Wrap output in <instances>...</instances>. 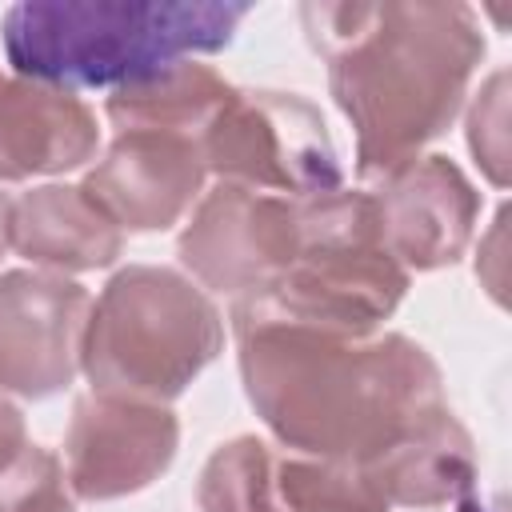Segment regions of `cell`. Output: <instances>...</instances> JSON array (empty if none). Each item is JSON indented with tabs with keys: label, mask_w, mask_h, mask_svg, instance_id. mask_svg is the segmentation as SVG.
Masks as SVG:
<instances>
[{
	"label": "cell",
	"mask_w": 512,
	"mask_h": 512,
	"mask_svg": "<svg viewBox=\"0 0 512 512\" xmlns=\"http://www.w3.org/2000/svg\"><path fill=\"white\" fill-rule=\"evenodd\" d=\"M300 24L356 132L364 184H380L448 132L484 60L480 16L460 0H312L300 4Z\"/></svg>",
	"instance_id": "cell-1"
},
{
	"label": "cell",
	"mask_w": 512,
	"mask_h": 512,
	"mask_svg": "<svg viewBox=\"0 0 512 512\" xmlns=\"http://www.w3.org/2000/svg\"><path fill=\"white\" fill-rule=\"evenodd\" d=\"M232 328L248 404L300 456L364 464L444 404L440 364L400 332L348 340L252 316Z\"/></svg>",
	"instance_id": "cell-2"
},
{
	"label": "cell",
	"mask_w": 512,
	"mask_h": 512,
	"mask_svg": "<svg viewBox=\"0 0 512 512\" xmlns=\"http://www.w3.org/2000/svg\"><path fill=\"white\" fill-rule=\"evenodd\" d=\"M248 4L224 0H20L0 20L16 76L76 88H124L232 44Z\"/></svg>",
	"instance_id": "cell-3"
},
{
	"label": "cell",
	"mask_w": 512,
	"mask_h": 512,
	"mask_svg": "<svg viewBox=\"0 0 512 512\" xmlns=\"http://www.w3.org/2000/svg\"><path fill=\"white\" fill-rule=\"evenodd\" d=\"M220 352L224 320L196 280L164 264H128L88 312L80 372L100 396L168 404Z\"/></svg>",
	"instance_id": "cell-4"
},
{
	"label": "cell",
	"mask_w": 512,
	"mask_h": 512,
	"mask_svg": "<svg viewBox=\"0 0 512 512\" xmlns=\"http://www.w3.org/2000/svg\"><path fill=\"white\" fill-rule=\"evenodd\" d=\"M404 292L408 272L380 240L372 192L332 188L304 196V248L296 264L264 292L240 296L232 316L364 340L400 308Z\"/></svg>",
	"instance_id": "cell-5"
},
{
	"label": "cell",
	"mask_w": 512,
	"mask_h": 512,
	"mask_svg": "<svg viewBox=\"0 0 512 512\" xmlns=\"http://www.w3.org/2000/svg\"><path fill=\"white\" fill-rule=\"evenodd\" d=\"M200 156L220 184H240L252 192L304 200L344 188L328 124L300 92L236 88V96L204 128Z\"/></svg>",
	"instance_id": "cell-6"
},
{
	"label": "cell",
	"mask_w": 512,
	"mask_h": 512,
	"mask_svg": "<svg viewBox=\"0 0 512 512\" xmlns=\"http://www.w3.org/2000/svg\"><path fill=\"white\" fill-rule=\"evenodd\" d=\"M304 248V200L216 184L176 240L180 264L212 292L252 296L280 280Z\"/></svg>",
	"instance_id": "cell-7"
},
{
	"label": "cell",
	"mask_w": 512,
	"mask_h": 512,
	"mask_svg": "<svg viewBox=\"0 0 512 512\" xmlns=\"http://www.w3.org/2000/svg\"><path fill=\"white\" fill-rule=\"evenodd\" d=\"M92 296L60 272H0V392L48 400L80 372Z\"/></svg>",
	"instance_id": "cell-8"
},
{
	"label": "cell",
	"mask_w": 512,
	"mask_h": 512,
	"mask_svg": "<svg viewBox=\"0 0 512 512\" xmlns=\"http://www.w3.org/2000/svg\"><path fill=\"white\" fill-rule=\"evenodd\" d=\"M180 448V420L168 404L88 392L72 408L64 472L76 500H120L168 472Z\"/></svg>",
	"instance_id": "cell-9"
},
{
	"label": "cell",
	"mask_w": 512,
	"mask_h": 512,
	"mask_svg": "<svg viewBox=\"0 0 512 512\" xmlns=\"http://www.w3.org/2000/svg\"><path fill=\"white\" fill-rule=\"evenodd\" d=\"M380 240L404 272H436L464 256L480 220V192L456 160L424 152L368 188Z\"/></svg>",
	"instance_id": "cell-10"
},
{
	"label": "cell",
	"mask_w": 512,
	"mask_h": 512,
	"mask_svg": "<svg viewBox=\"0 0 512 512\" xmlns=\"http://www.w3.org/2000/svg\"><path fill=\"white\" fill-rule=\"evenodd\" d=\"M204 176L208 168L196 136L116 132L80 188L112 216L120 232H164L192 208Z\"/></svg>",
	"instance_id": "cell-11"
},
{
	"label": "cell",
	"mask_w": 512,
	"mask_h": 512,
	"mask_svg": "<svg viewBox=\"0 0 512 512\" xmlns=\"http://www.w3.org/2000/svg\"><path fill=\"white\" fill-rule=\"evenodd\" d=\"M96 148V112L76 92L0 72V180L72 172Z\"/></svg>",
	"instance_id": "cell-12"
},
{
	"label": "cell",
	"mask_w": 512,
	"mask_h": 512,
	"mask_svg": "<svg viewBox=\"0 0 512 512\" xmlns=\"http://www.w3.org/2000/svg\"><path fill=\"white\" fill-rule=\"evenodd\" d=\"M360 468L388 500V508H444L472 496L476 444L468 428L452 416V408L436 404Z\"/></svg>",
	"instance_id": "cell-13"
},
{
	"label": "cell",
	"mask_w": 512,
	"mask_h": 512,
	"mask_svg": "<svg viewBox=\"0 0 512 512\" xmlns=\"http://www.w3.org/2000/svg\"><path fill=\"white\" fill-rule=\"evenodd\" d=\"M12 248L48 272H96L108 268L124 232L80 184H40L16 200Z\"/></svg>",
	"instance_id": "cell-14"
},
{
	"label": "cell",
	"mask_w": 512,
	"mask_h": 512,
	"mask_svg": "<svg viewBox=\"0 0 512 512\" xmlns=\"http://www.w3.org/2000/svg\"><path fill=\"white\" fill-rule=\"evenodd\" d=\"M232 96L236 88L216 68L180 60L156 76L112 88L104 112L116 132H180L200 140Z\"/></svg>",
	"instance_id": "cell-15"
},
{
	"label": "cell",
	"mask_w": 512,
	"mask_h": 512,
	"mask_svg": "<svg viewBox=\"0 0 512 512\" xmlns=\"http://www.w3.org/2000/svg\"><path fill=\"white\" fill-rule=\"evenodd\" d=\"M200 512H284L276 496V452L256 436L220 444L200 468Z\"/></svg>",
	"instance_id": "cell-16"
},
{
	"label": "cell",
	"mask_w": 512,
	"mask_h": 512,
	"mask_svg": "<svg viewBox=\"0 0 512 512\" xmlns=\"http://www.w3.org/2000/svg\"><path fill=\"white\" fill-rule=\"evenodd\" d=\"M276 496L284 512H392L368 472L352 460H276Z\"/></svg>",
	"instance_id": "cell-17"
},
{
	"label": "cell",
	"mask_w": 512,
	"mask_h": 512,
	"mask_svg": "<svg viewBox=\"0 0 512 512\" xmlns=\"http://www.w3.org/2000/svg\"><path fill=\"white\" fill-rule=\"evenodd\" d=\"M0 512H76L64 464L48 448L28 444L0 472Z\"/></svg>",
	"instance_id": "cell-18"
},
{
	"label": "cell",
	"mask_w": 512,
	"mask_h": 512,
	"mask_svg": "<svg viewBox=\"0 0 512 512\" xmlns=\"http://www.w3.org/2000/svg\"><path fill=\"white\" fill-rule=\"evenodd\" d=\"M468 148L484 176L504 188L508 184V72H492L468 108Z\"/></svg>",
	"instance_id": "cell-19"
},
{
	"label": "cell",
	"mask_w": 512,
	"mask_h": 512,
	"mask_svg": "<svg viewBox=\"0 0 512 512\" xmlns=\"http://www.w3.org/2000/svg\"><path fill=\"white\" fill-rule=\"evenodd\" d=\"M28 448V428H24V412L0 392V472Z\"/></svg>",
	"instance_id": "cell-20"
},
{
	"label": "cell",
	"mask_w": 512,
	"mask_h": 512,
	"mask_svg": "<svg viewBox=\"0 0 512 512\" xmlns=\"http://www.w3.org/2000/svg\"><path fill=\"white\" fill-rule=\"evenodd\" d=\"M12 220H16V200L0 188V256L12 248Z\"/></svg>",
	"instance_id": "cell-21"
},
{
	"label": "cell",
	"mask_w": 512,
	"mask_h": 512,
	"mask_svg": "<svg viewBox=\"0 0 512 512\" xmlns=\"http://www.w3.org/2000/svg\"><path fill=\"white\" fill-rule=\"evenodd\" d=\"M456 512H500V508L480 500V496H464V500H456Z\"/></svg>",
	"instance_id": "cell-22"
}]
</instances>
